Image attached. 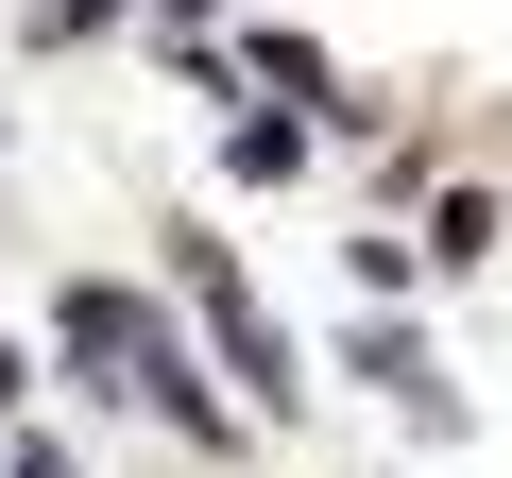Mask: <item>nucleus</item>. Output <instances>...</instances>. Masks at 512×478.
I'll return each instance as SVG.
<instances>
[{"instance_id": "5", "label": "nucleus", "mask_w": 512, "mask_h": 478, "mask_svg": "<svg viewBox=\"0 0 512 478\" xmlns=\"http://www.w3.org/2000/svg\"><path fill=\"white\" fill-rule=\"evenodd\" d=\"M171 18H205V0H171Z\"/></svg>"}, {"instance_id": "1", "label": "nucleus", "mask_w": 512, "mask_h": 478, "mask_svg": "<svg viewBox=\"0 0 512 478\" xmlns=\"http://www.w3.org/2000/svg\"><path fill=\"white\" fill-rule=\"evenodd\" d=\"M188 291H205V325H222V359H239V393H256V410H291V393H308V376H291V342H274V308H256L205 239H188Z\"/></svg>"}, {"instance_id": "3", "label": "nucleus", "mask_w": 512, "mask_h": 478, "mask_svg": "<svg viewBox=\"0 0 512 478\" xmlns=\"http://www.w3.org/2000/svg\"><path fill=\"white\" fill-rule=\"evenodd\" d=\"M18 393H35V359H18V342H0V410H18Z\"/></svg>"}, {"instance_id": "2", "label": "nucleus", "mask_w": 512, "mask_h": 478, "mask_svg": "<svg viewBox=\"0 0 512 478\" xmlns=\"http://www.w3.org/2000/svg\"><path fill=\"white\" fill-rule=\"evenodd\" d=\"M239 69L274 86V103H308V120H376V103H342V86H325V52H308V35H274V18L239 35Z\"/></svg>"}, {"instance_id": "4", "label": "nucleus", "mask_w": 512, "mask_h": 478, "mask_svg": "<svg viewBox=\"0 0 512 478\" xmlns=\"http://www.w3.org/2000/svg\"><path fill=\"white\" fill-rule=\"evenodd\" d=\"M18 478H69V461H52V444H18Z\"/></svg>"}]
</instances>
